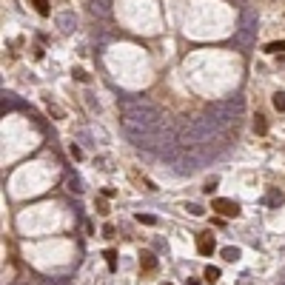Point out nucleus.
Returning a JSON list of instances; mask_svg holds the SVG:
<instances>
[{
	"label": "nucleus",
	"mask_w": 285,
	"mask_h": 285,
	"mask_svg": "<svg viewBox=\"0 0 285 285\" xmlns=\"http://www.w3.org/2000/svg\"><path fill=\"white\" fill-rule=\"evenodd\" d=\"M120 111H123V132L134 146H154V143H160L166 137L160 109L154 103H149L146 97L123 100Z\"/></svg>",
	"instance_id": "1"
},
{
	"label": "nucleus",
	"mask_w": 285,
	"mask_h": 285,
	"mask_svg": "<svg viewBox=\"0 0 285 285\" xmlns=\"http://www.w3.org/2000/svg\"><path fill=\"white\" fill-rule=\"evenodd\" d=\"M208 114L217 123H225V120H234L237 114H242V100H228V103H214L208 106Z\"/></svg>",
	"instance_id": "2"
},
{
	"label": "nucleus",
	"mask_w": 285,
	"mask_h": 285,
	"mask_svg": "<svg viewBox=\"0 0 285 285\" xmlns=\"http://www.w3.org/2000/svg\"><path fill=\"white\" fill-rule=\"evenodd\" d=\"M211 208L222 214V217H240V202L234 200H225V197H217V200L211 202Z\"/></svg>",
	"instance_id": "3"
},
{
	"label": "nucleus",
	"mask_w": 285,
	"mask_h": 285,
	"mask_svg": "<svg viewBox=\"0 0 285 285\" xmlns=\"http://www.w3.org/2000/svg\"><path fill=\"white\" fill-rule=\"evenodd\" d=\"M197 251H200L202 257H211V254H214V234H211V231H200V234H197Z\"/></svg>",
	"instance_id": "4"
},
{
	"label": "nucleus",
	"mask_w": 285,
	"mask_h": 285,
	"mask_svg": "<svg viewBox=\"0 0 285 285\" xmlns=\"http://www.w3.org/2000/svg\"><path fill=\"white\" fill-rule=\"evenodd\" d=\"M57 26H60L63 32H71V29L77 26V17L71 15V12H63V15H57Z\"/></svg>",
	"instance_id": "5"
},
{
	"label": "nucleus",
	"mask_w": 285,
	"mask_h": 285,
	"mask_svg": "<svg viewBox=\"0 0 285 285\" xmlns=\"http://www.w3.org/2000/svg\"><path fill=\"white\" fill-rule=\"evenodd\" d=\"M140 268H143V271H154V268H157V260H154V254H149V251L140 254Z\"/></svg>",
	"instance_id": "6"
},
{
	"label": "nucleus",
	"mask_w": 285,
	"mask_h": 285,
	"mask_svg": "<svg viewBox=\"0 0 285 285\" xmlns=\"http://www.w3.org/2000/svg\"><path fill=\"white\" fill-rule=\"evenodd\" d=\"M254 132H257V134H265V132H268V123H265L263 114H257V117H254Z\"/></svg>",
	"instance_id": "7"
},
{
	"label": "nucleus",
	"mask_w": 285,
	"mask_h": 285,
	"mask_svg": "<svg viewBox=\"0 0 285 285\" xmlns=\"http://www.w3.org/2000/svg\"><path fill=\"white\" fill-rule=\"evenodd\" d=\"M91 12H97V15H109V0H91Z\"/></svg>",
	"instance_id": "8"
},
{
	"label": "nucleus",
	"mask_w": 285,
	"mask_h": 285,
	"mask_svg": "<svg viewBox=\"0 0 285 285\" xmlns=\"http://www.w3.org/2000/svg\"><path fill=\"white\" fill-rule=\"evenodd\" d=\"M222 260L225 263H237L240 260V248H222Z\"/></svg>",
	"instance_id": "9"
},
{
	"label": "nucleus",
	"mask_w": 285,
	"mask_h": 285,
	"mask_svg": "<svg viewBox=\"0 0 285 285\" xmlns=\"http://www.w3.org/2000/svg\"><path fill=\"white\" fill-rule=\"evenodd\" d=\"M202 277H205V283H217V280H219V268H214V265H208Z\"/></svg>",
	"instance_id": "10"
},
{
	"label": "nucleus",
	"mask_w": 285,
	"mask_h": 285,
	"mask_svg": "<svg viewBox=\"0 0 285 285\" xmlns=\"http://www.w3.org/2000/svg\"><path fill=\"white\" fill-rule=\"evenodd\" d=\"M274 109L277 111H285V91H277L274 94Z\"/></svg>",
	"instance_id": "11"
},
{
	"label": "nucleus",
	"mask_w": 285,
	"mask_h": 285,
	"mask_svg": "<svg viewBox=\"0 0 285 285\" xmlns=\"http://www.w3.org/2000/svg\"><path fill=\"white\" fill-rule=\"evenodd\" d=\"M265 51H268V54H280V51H285V40H280V43H268Z\"/></svg>",
	"instance_id": "12"
},
{
	"label": "nucleus",
	"mask_w": 285,
	"mask_h": 285,
	"mask_svg": "<svg viewBox=\"0 0 285 285\" xmlns=\"http://www.w3.org/2000/svg\"><path fill=\"white\" fill-rule=\"evenodd\" d=\"M103 257H106V263H109V268H111V271L117 268V254L111 251V248H109V251L103 254Z\"/></svg>",
	"instance_id": "13"
},
{
	"label": "nucleus",
	"mask_w": 285,
	"mask_h": 285,
	"mask_svg": "<svg viewBox=\"0 0 285 285\" xmlns=\"http://www.w3.org/2000/svg\"><path fill=\"white\" fill-rule=\"evenodd\" d=\"M34 6H37V12H40L43 17L49 15V0H34Z\"/></svg>",
	"instance_id": "14"
},
{
	"label": "nucleus",
	"mask_w": 285,
	"mask_h": 285,
	"mask_svg": "<svg viewBox=\"0 0 285 285\" xmlns=\"http://www.w3.org/2000/svg\"><path fill=\"white\" fill-rule=\"evenodd\" d=\"M268 202H271V205H280V202H283V194H277V191H271V194H268Z\"/></svg>",
	"instance_id": "15"
},
{
	"label": "nucleus",
	"mask_w": 285,
	"mask_h": 285,
	"mask_svg": "<svg viewBox=\"0 0 285 285\" xmlns=\"http://www.w3.org/2000/svg\"><path fill=\"white\" fill-rule=\"evenodd\" d=\"M137 219L146 222V225H154V217H149V214H137Z\"/></svg>",
	"instance_id": "16"
},
{
	"label": "nucleus",
	"mask_w": 285,
	"mask_h": 285,
	"mask_svg": "<svg viewBox=\"0 0 285 285\" xmlns=\"http://www.w3.org/2000/svg\"><path fill=\"white\" fill-rule=\"evenodd\" d=\"M68 151H71V157H74V160H80V157H83V151H80V146H71Z\"/></svg>",
	"instance_id": "17"
},
{
	"label": "nucleus",
	"mask_w": 285,
	"mask_h": 285,
	"mask_svg": "<svg viewBox=\"0 0 285 285\" xmlns=\"http://www.w3.org/2000/svg\"><path fill=\"white\" fill-rule=\"evenodd\" d=\"M97 211H100V214H109V205H106V200H97Z\"/></svg>",
	"instance_id": "18"
},
{
	"label": "nucleus",
	"mask_w": 285,
	"mask_h": 285,
	"mask_svg": "<svg viewBox=\"0 0 285 285\" xmlns=\"http://www.w3.org/2000/svg\"><path fill=\"white\" fill-rule=\"evenodd\" d=\"M188 211H191L194 217H200V214H202V208H200V205H188Z\"/></svg>",
	"instance_id": "19"
},
{
	"label": "nucleus",
	"mask_w": 285,
	"mask_h": 285,
	"mask_svg": "<svg viewBox=\"0 0 285 285\" xmlns=\"http://www.w3.org/2000/svg\"><path fill=\"white\" fill-rule=\"evenodd\" d=\"M74 77H77V80H88V74H86L83 68H77V71H74Z\"/></svg>",
	"instance_id": "20"
},
{
	"label": "nucleus",
	"mask_w": 285,
	"mask_h": 285,
	"mask_svg": "<svg viewBox=\"0 0 285 285\" xmlns=\"http://www.w3.org/2000/svg\"><path fill=\"white\" fill-rule=\"evenodd\" d=\"M163 285H171V283H163Z\"/></svg>",
	"instance_id": "21"
}]
</instances>
